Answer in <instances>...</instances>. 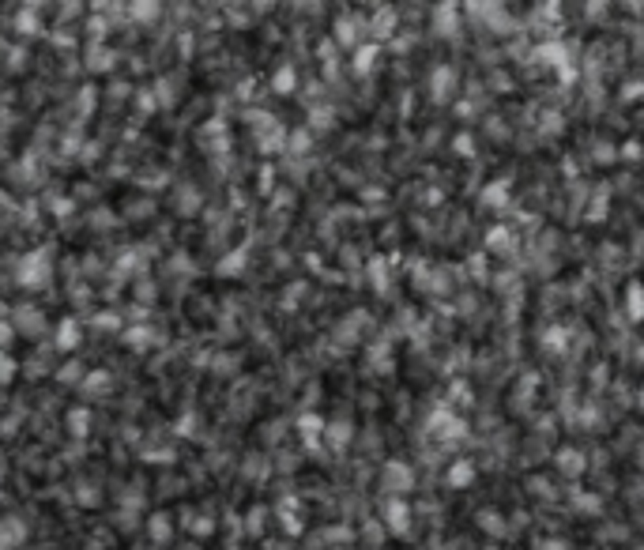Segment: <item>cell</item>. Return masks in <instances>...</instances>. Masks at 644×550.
Segmentation results:
<instances>
[{
  "label": "cell",
  "mask_w": 644,
  "mask_h": 550,
  "mask_svg": "<svg viewBox=\"0 0 644 550\" xmlns=\"http://www.w3.org/2000/svg\"><path fill=\"white\" fill-rule=\"evenodd\" d=\"M15 279H19V286H27V290H42V286L53 279L50 249H34V253H27V257L19 260V272H15Z\"/></svg>",
  "instance_id": "cell-1"
},
{
  "label": "cell",
  "mask_w": 644,
  "mask_h": 550,
  "mask_svg": "<svg viewBox=\"0 0 644 550\" xmlns=\"http://www.w3.org/2000/svg\"><path fill=\"white\" fill-rule=\"evenodd\" d=\"M15 332H23V336H42V332H45L42 309H34V306L15 309Z\"/></svg>",
  "instance_id": "cell-2"
},
{
  "label": "cell",
  "mask_w": 644,
  "mask_h": 550,
  "mask_svg": "<svg viewBox=\"0 0 644 550\" xmlns=\"http://www.w3.org/2000/svg\"><path fill=\"white\" fill-rule=\"evenodd\" d=\"M53 347L57 350H76L79 347V321L76 317H64V321L57 324V332H53Z\"/></svg>",
  "instance_id": "cell-3"
},
{
  "label": "cell",
  "mask_w": 644,
  "mask_h": 550,
  "mask_svg": "<svg viewBox=\"0 0 644 550\" xmlns=\"http://www.w3.org/2000/svg\"><path fill=\"white\" fill-rule=\"evenodd\" d=\"M23 539H27V528H23V520H15V516H4V520H0V550L19 547Z\"/></svg>",
  "instance_id": "cell-4"
},
{
  "label": "cell",
  "mask_w": 644,
  "mask_h": 550,
  "mask_svg": "<svg viewBox=\"0 0 644 550\" xmlns=\"http://www.w3.org/2000/svg\"><path fill=\"white\" fill-rule=\"evenodd\" d=\"M15 30H19V34H38V30H42L38 8H19V15H15Z\"/></svg>",
  "instance_id": "cell-5"
},
{
  "label": "cell",
  "mask_w": 644,
  "mask_h": 550,
  "mask_svg": "<svg viewBox=\"0 0 644 550\" xmlns=\"http://www.w3.org/2000/svg\"><path fill=\"white\" fill-rule=\"evenodd\" d=\"M68 430H72V437H87V430H91V411L72 408L68 411Z\"/></svg>",
  "instance_id": "cell-6"
},
{
  "label": "cell",
  "mask_w": 644,
  "mask_h": 550,
  "mask_svg": "<svg viewBox=\"0 0 644 550\" xmlns=\"http://www.w3.org/2000/svg\"><path fill=\"white\" fill-rule=\"evenodd\" d=\"M110 388V373H102V370H94V373H87L83 377V392H106Z\"/></svg>",
  "instance_id": "cell-7"
},
{
  "label": "cell",
  "mask_w": 644,
  "mask_h": 550,
  "mask_svg": "<svg viewBox=\"0 0 644 550\" xmlns=\"http://www.w3.org/2000/svg\"><path fill=\"white\" fill-rule=\"evenodd\" d=\"M79 377H87V373H83V366H79V362L61 366V373H57V381H61V385H76Z\"/></svg>",
  "instance_id": "cell-8"
},
{
  "label": "cell",
  "mask_w": 644,
  "mask_h": 550,
  "mask_svg": "<svg viewBox=\"0 0 644 550\" xmlns=\"http://www.w3.org/2000/svg\"><path fill=\"white\" fill-rule=\"evenodd\" d=\"M151 536H155L158 543L170 539V520H166V516H155V520H151Z\"/></svg>",
  "instance_id": "cell-9"
},
{
  "label": "cell",
  "mask_w": 644,
  "mask_h": 550,
  "mask_svg": "<svg viewBox=\"0 0 644 550\" xmlns=\"http://www.w3.org/2000/svg\"><path fill=\"white\" fill-rule=\"evenodd\" d=\"M12 339H15V324L12 321H0V355L12 347Z\"/></svg>",
  "instance_id": "cell-10"
},
{
  "label": "cell",
  "mask_w": 644,
  "mask_h": 550,
  "mask_svg": "<svg viewBox=\"0 0 644 550\" xmlns=\"http://www.w3.org/2000/svg\"><path fill=\"white\" fill-rule=\"evenodd\" d=\"M50 211H57V215H68V211H72V200H53V196H50Z\"/></svg>",
  "instance_id": "cell-11"
},
{
  "label": "cell",
  "mask_w": 644,
  "mask_h": 550,
  "mask_svg": "<svg viewBox=\"0 0 644 550\" xmlns=\"http://www.w3.org/2000/svg\"><path fill=\"white\" fill-rule=\"evenodd\" d=\"M91 102H94V91H91V87H87V91L79 94V106H83V114H91Z\"/></svg>",
  "instance_id": "cell-12"
},
{
  "label": "cell",
  "mask_w": 644,
  "mask_h": 550,
  "mask_svg": "<svg viewBox=\"0 0 644 550\" xmlns=\"http://www.w3.org/2000/svg\"><path fill=\"white\" fill-rule=\"evenodd\" d=\"M98 324H102V328H117V317H114V313H102Z\"/></svg>",
  "instance_id": "cell-13"
},
{
  "label": "cell",
  "mask_w": 644,
  "mask_h": 550,
  "mask_svg": "<svg viewBox=\"0 0 644 550\" xmlns=\"http://www.w3.org/2000/svg\"><path fill=\"white\" fill-rule=\"evenodd\" d=\"M128 343H147V332H128Z\"/></svg>",
  "instance_id": "cell-14"
}]
</instances>
